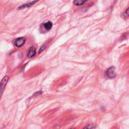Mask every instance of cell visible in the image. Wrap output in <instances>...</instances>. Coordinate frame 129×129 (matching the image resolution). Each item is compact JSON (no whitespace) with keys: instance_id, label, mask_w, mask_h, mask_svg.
<instances>
[{"instance_id":"cell-1","label":"cell","mask_w":129,"mask_h":129,"mask_svg":"<svg viewBox=\"0 0 129 129\" xmlns=\"http://www.w3.org/2000/svg\"><path fill=\"white\" fill-rule=\"evenodd\" d=\"M8 80H9V76H6L3 78V79L2 80L0 83V99L3 95V92L5 90L6 85L8 82Z\"/></svg>"},{"instance_id":"cell-2","label":"cell","mask_w":129,"mask_h":129,"mask_svg":"<svg viewBox=\"0 0 129 129\" xmlns=\"http://www.w3.org/2000/svg\"><path fill=\"white\" fill-rule=\"evenodd\" d=\"M106 74L108 78L110 79L114 78L116 77V73L115 72V68L114 67H111L109 68L106 71Z\"/></svg>"},{"instance_id":"cell-3","label":"cell","mask_w":129,"mask_h":129,"mask_svg":"<svg viewBox=\"0 0 129 129\" xmlns=\"http://www.w3.org/2000/svg\"><path fill=\"white\" fill-rule=\"evenodd\" d=\"M25 38L24 37L17 38L14 41V44L16 46L20 47L23 45L25 42Z\"/></svg>"},{"instance_id":"cell-4","label":"cell","mask_w":129,"mask_h":129,"mask_svg":"<svg viewBox=\"0 0 129 129\" xmlns=\"http://www.w3.org/2000/svg\"><path fill=\"white\" fill-rule=\"evenodd\" d=\"M36 54V48L34 46H31L30 47L27 56L29 58H31L35 56Z\"/></svg>"},{"instance_id":"cell-5","label":"cell","mask_w":129,"mask_h":129,"mask_svg":"<svg viewBox=\"0 0 129 129\" xmlns=\"http://www.w3.org/2000/svg\"><path fill=\"white\" fill-rule=\"evenodd\" d=\"M39 0H35L33 2H31L30 3H26V4H23L21 6H20V7H18V9H24V8H28V7H31V6L33 5L34 4H35V3H36L37 2H38Z\"/></svg>"},{"instance_id":"cell-6","label":"cell","mask_w":129,"mask_h":129,"mask_svg":"<svg viewBox=\"0 0 129 129\" xmlns=\"http://www.w3.org/2000/svg\"><path fill=\"white\" fill-rule=\"evenodd\" d=\"M88 0H74L73 3L76 6H81Z\"/></svg>"},{"instance_id":"cell-7","label":"cell","mask_w":129,"mask_h":129,"mask_svg":"<svg viewBox=\"0 0 129 129\" xmlns=\"http://www.w3.org/2000/svg\"><path fill=\"white\" fill-rule=\"evenodd\" d=\"M44 27L47 30H49L52 27V23L50 21H48L44 24Z\"/></svg>"},{"instance_id":"cell-8","label":"cell","mask_w":129,"mask_h":129,"mask_svg":"<svg viewBox=\"0 0 129 129\" xmlns=\"http://www.w3.org/2000/svg\"><path fill=\"white\" fill-rule=\"evenodd\" d=\"M45 47H46V45H44H44H42L41 47L40 48V49H39V50L38 53H41L42 51H43L45 49Z\"/></svg>"},{"instance_id":"cell-9","label":"cell","mask_w":129,"mask_h":129,"mask_svg":"<svg viewBox=\"0 0 129 129\" xmlns=\"http://www.w3.org/2000/svg\"><path fill=\"white\" fill-rule=\"evenodd\" d=\"M128 16V9L127 8L126 10L123 13V17L124 18H127Z\"/></svg>"},{"instance_id":"cell-10","label":"cell","mask_w":129,"mask_h":129,"mask_svg":"<svg viewBox=\"0 0 129 129\" xmlns=\"http://www.w3.org/2000/svg\"><path fill=\"white\" fill-rule=\"evenodd\" d=\"M84 128H95V126H94L92 124H88L86 126H85Z\"/></svg>"}]
</instances>
